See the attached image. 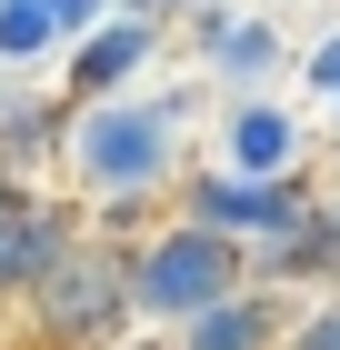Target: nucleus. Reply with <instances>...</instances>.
I'll return each mask as SVG.
<instances>
[{
  "instance_id": "nucleus-1",
  "label": "nucleus",
  "mask_w": 340,
  "mask_h": 350,
  "mask_svg": "<svg viewBox=\"0 0 340 350\" xmlns=\"http://www.w3.org/2000/svg\"><path fill=\"white\" fill-rule=\"evenodd\" d=\"M131 280H140V321H200V310H220V300L250 291V250H240L231 220H170V230H151V241L131 250Z\"/></svg>"
},
{
  "instance_id": "nucleus-2",
  "label": "nucleus",
  "mask_w": 340,
  "mask_h": 350,
  "mask_svg": "<svg viewBox=\"0 0 340 350\" xmlns=\"http://www.w3.org/2000/svg\"><path fill=\"white\" fill-rule=\"evenodd\" d=\"M21 310H30V330L51 350H101L110 330L140 310V280H131V250H110V241H60L51 250V270L21 291Z\"/></svg>"
},
{
  "instance_id": "nucleus-3",
  "label": "nucleus",
  "mask_w": 340,
  "mask_h": 350,
  "mask_svg": "<svg viewBox=\"0 0 340 350\" xmlns=\"http://www.w3.org/2000/svg\"><path fill=\"white\" fill-rule=\"evenodd\" d=\"M170 161H181V140H170V110L160 100H90L70 131V170L90 190H120V200H140V190L170 180Z\"/></svg>"
},
{
  "instance_id": "nucleus-4",
  "label": "nucleus",
  "mask_w": 340,
  "mask_h": 350,
  "mask_svg": "<svg viewBox=\"0 0 340 350\" xmlns=\"http://www.w3.org/2000/svg\"><path fill=\"white\" fill-rule=\"evenodd\" d=\"M60 241H70V230H60V220L40 211L30 190H10V180H0V300H10V291H30V280L51 270V250H60Z\"/></svg>"
},
{
  "instance_id": "nucleus-5",
  "label": "nucleus",
  "mask_w": 340,
  "mask_h": 350,
  "mask_svg": "<svg viewBox=\"0 0 340 350\" xmlns=\"http://www.w3.org/2000/svg\"><path fill=\"white\" fill-rule=\"evenodd\" d=\"M290 150H300V120H290L280 100H240V110H231V150H220V170L270 180V170H290Z\"/></svg>"
},
{
  "instance_id": "nucleus-6",
  "label": "nucleus",
  "mask_w": 340,
  "mask_h": 350,
  "mask_svg": "<svg viewBox=\"0 0 340 350\" xmlns=\"http://www.w3.org/2000/svg\"><path fill=\"white\" fill-rule=\"evenodd\" d=\"M90 10H101V0H0V60H40V51H60Z\"/></svg>"
},
{
  "instance_id": "nucleus-7",
  "label": "nucleus",
  "mask_w": 340,
  "mask_h": 350,
  "mask_svg": "<svg viewBox=\"0 0 340 350\" xmlns=\"http://www.w3.org/2000/svg\"><path fill=\"white\" fill-rule=\"evenodd\" d=\"M280 330H270V300L261 291H240L220 300V310H200V321H181V350H270Z\"/></svg>"
},
{
  "instance_id": "nucleus-8",
  "label": "nucleus",
  "mask_w": 340,
  "mask_h": 350,
  "mask_svg": "<svg viewBox=\"0 0 340 350\" xmlns=\"http://www.w3.org/2000/svg\"><path fill=\"white\" fill-rule=\"evenodd\" d=\"M140 51H151V21H101V30H90V60H80V90L110 100V81H131Z\"/></svg>"
},
{
  "instance_id": "nucleus-9",
  "label": "nucleus",
  "mask_w": 340,
  "mask_h": 350,
  "mask_svg": "<svg viewBox=\"0 0 340 350\" xmlns=\"http://www.w3.org/2000/svg\"><path fill=\"white\" fill-rule=\"evenodd\" d=\"M200 211L231 220V230H290V200H280V190H250L240 170H220V180L200 190Z\"/></svg>"
},
{
  "instance_id": "nucleus-10",
  "label": "nucleus",
  "mask_w": 340,
  "mask_h": 350,
  "mask_svg": "<svg viewBox=\"0 0 340 350\" xmlns=\"http://www.w3.org/2000/svg\"><path fill=\"white\" fill-rule=\"evenodd\" d=\"M290 350H340V300H320V310H311V321H300V330H290Z\"/></svg>"
}]
</instances>
